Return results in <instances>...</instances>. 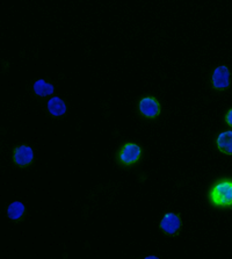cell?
I'll use <instances>...</instances> for the list:
<instances>
[{"label": "cell", "mask_w": 232, "mask_h": 259, "mask_svg": "<svg viewBox=\"0 0 232 259\" xmlns=\"http://www.w3.org/2000/svg\"><path fill=\"white\" fill-rule=\"evenodd\" d=\"M148 259H158V257H156V256H150V257H148Z\"/></svg>", "instance_id": "cell-12"}, {"label": "cell", "mask_w": 232, "mask_h": 259, "mask_svg": "<svg viewBox=\"0 0 232 259\" xmlns=\"http://www.w3.org/2000/svg\"><path fill=\"white\" fill-rule=\"evenodd\" d=\"M25 205L20 201H15L12 202L9 209H7V214H9V218L11 220H19L22 218V215L25 214Z\"/></svg>", "instance_id": "cell-10"}, {"label": "cell", "mask_w": 232, "mask_h": 259, "mask_svg": "<svg viewBox=\"0 0 232 259\" xmlns=\"http://www.w3.org/2000/svg\"><path fill=\"white\" fill-rule=\"evenodd\" d=\"M48 109L50 114H53L55 116H62L64 115L66 112V105L61 98L54 97L48 101Z\"/></svg>", "instance_id": "cell-8"}, {"label": "cell", "mask_w": 232, "mask_h": 259, "mask_svg": "<svg viewBox=\"0 0 232 259\" xmlns=\"http://www.w3.org/2000/svg\"><path fill=\"white\" fill-rule=\"evenodd\" d=\"M210 201L214 206L221 208L232 207V180L222 179L211 187Z\"/></svg>", "instance_id": "cell-1"}, {"label": "cell", "mask_w": 232, "mask_h": 259, "mask_svg": "<svg viewBox=\"0 0 232 259\" xmlns=\"http://www.w3.org/2000/svg\"><path fill=\"white\" fill-rule=\"evenodd\" d=\"M34 152L28 145H20L14 150L13 160L19 166H27L33 162Z\"/></svg>", "instance_id": "cell-6"}, {"label": "cell", "mask_w": 232, "mask_h": 259, "mask_svg": "<svg viewBox=\"0 0 232 259\" xmlns=\"http://www.w3.org/2000/svg\"><path fill=\"white\" fill-rule=\"evenodd\" d=\"M216 144L223 154L232 155V131L221 133L216 140Z\"/></svg>", "instance_id": "cell-7"}, {"label": "cell", "mask_w": 232, "mask_h": 259, "mask_svg": "<svg viewBox=\"0 0 232 259\" xmlns=\"http://www.w3.org/2000/svg\"><path fill=\"white\" fill-rule=\"evenodd\" d=\"M225 122L230 125V127L232 128V109H230L229 112L226 113L225 115Z\"/></svg>", "instance_id": "cell-11"}, {"label": "cell", "mask_w": 232, "mask_h": 259, "mask_svg": "<svg viewBox=\"0 0 232 259\" xmlns=\"http://www.w3.org/2000/svg\"><path fill=\"white\" fill-rule=\"evenodd\" d=\"M33 89H34V92L40 97L50 96V94H53L55 91L54 85L50 83H47V81L43 79H38L35 81Z\"/></svg>", "instance_id": "cell-9"}, {"label": "cell", "mask_w": 232, "mask_h": 259, "mask_svg": "<svg viewBox=\"0 0 232 259\" xmlns=\"http://www.w3.org/2000/svg\"><path fill=\"white\" fill-rule=\"evenodd\" d=\"M182 222L181 219L179 218V215L174 213H166L165 217L160 221V229L168 235H176L179 233V230L181 229Z\"/></svg>", "instance_id": "cell-4"}, {"label": "cell", "mask_w": 232, "mask_h": 259, "mask_svg": "<svg viewBox=\"0 0 232 259\" xmlns=\"http://www.w3.org/2000/svg\"><path fill=\"white\" fill-rule=\"evenodd\" d=\"M142 149L135 143H125L119 152V160L125 166H130L141 158Z\"/></svg>", "instance_id": "cell-2"}, {"label": "cell", "mask_w": 232, "mask_h": 259, "mask_svg": "<svg viewBox=\"0 0 232 259\" xmlns=\"http://www.w3.org/2000/svg\"><path fill=\"white\" fill-rule=\"evenodd\" d=\"M140 112L148 119H155L160 114V105L153 97H145L140 101Z\"/></svg>", "instance_id": "cell-3"}, {"label": "cell", "mask_w": 232, "mask_h": 259, "mask_svg": "<svg viewBox=\"0 0 232 259\" xmlns=\"http://www.w3.org/2000/svg\"><path fill=\"white\" fill-rule=\"evenodd\" d=\"M212 86L216 90H224L230 86V70L225 65L215 69L212 73Z\"/></svg>", "instance_id": "cell-5"}]
</instances>
